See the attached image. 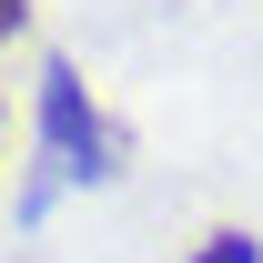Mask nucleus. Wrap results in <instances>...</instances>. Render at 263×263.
I'll use <instances>...</instances> for the list:
<instances>
[{
	"label": "nucleus",
	"instance_id": "f257e3e1",
	"mask_svg": "<svg viewBox=\"0 0 263 263\" xmlns=\"http://www.w3.org/2000/svg\"><path fill=\"white\" fill-rule=\"evenodd\" d=\"M41 152H51L61 182H111L122 172V132L91 111V91H81L71 61H41Z\"/></svg>",
	"mask_w": 263,
	"mask_h": 263
},
{
	"label": "nucleus",
	"instance_id": "f03ea898",
	"mask_svg": "<svg viewBox=\"0 0 263 263\" xmlns=\"http://www.w3.org/2000/svg\"><path fill=\"white\" fill-rule=\"evenodd\" d=\"M182 263H263V243H253V233H202Z\"/></svg>",
	"mask_w": 263,
	"mask_h": 263
},
{
	"label": "nucleus",
	"instance_id": "7ed1b4c3",
	"mask_svg": "<svg viewBox=\"0 0 263 263\" xmlns=\"http://www.w3.org/2000/svg\"><path fill=\"white\" fill-rule=\"evenodd\" d=\"M21 21H31V0H0V41H10V31H21Z\"/></svg>",
	"mask_w": 263,
	"mask_h": 263
}]
</instances>
